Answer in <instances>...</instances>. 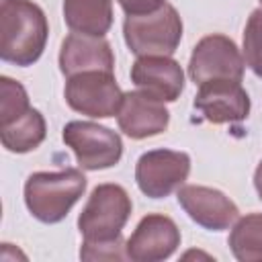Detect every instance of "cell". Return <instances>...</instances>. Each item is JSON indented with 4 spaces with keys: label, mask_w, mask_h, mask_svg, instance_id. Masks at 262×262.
Returning a JSON list of instances; mask_svg holds the SVG:
<instances>
[{
    "label": "cell",
    "mask_w": 262,
    "mask_h": 262,
    "mask_svg": "<svg viewBox=\"0 0 262 262\" xmlns=\"http://www.w3.org/2000/svg\"><path fill=\"white\" fill-rule=\"evenodd\" d=\"M244 55L233 39L227 35H207L203 37L188 61V76L194 84H203L209 80H235L242 82L244 78Z\"/></svg>",
    "instance_id": "52a82bcc"
},
{
    "label": "cell",
    "mask_w": 262,
    "mask_h": 262,
    "mask_svg": "<svg viewBox=\"0 0 262 262\" xmlns=\"http://www.w3.org/2000/svg\"><path fill=\"white\" fill-rule=\"evenodd\" d=\"M63 143L74 151L82 170H106L123 156L121 135L92 121H70L61 131Z\"/></svg>",
    "instance_id": "8992f818"
},
{
    "label": "cell",
    "mask_w": 262,
    "mask_h": 262,
    "mask_svg": "<svg viewBox=\"0 0 262 262\" xmlns=\"http://www.w3.org/2000/svg\"><path fill=\"white\" fill-rule=\"evenodd\" d=\"M190 174V156L174 149H149L135 164V182L149 199H164L178 190Z\"/></svg>",
    "instance_id": "ba28073f"
},
{
    "label": "cell",
    "mask_w": 262,
    "mask_h": 262,
    "mask_svg": "<svg viewBox=\"0 0 262 262\" xmlns=\"http://www.w3.org/2000/svg\"><path fill=\"white\" fill-rule=\"evenodd\" d=\"M180 246V229L168 215H145L131 237L125 242V254L133 262H162Z\"/></svg>",
    "instance_id": "9c48e42d"
},
{
    "label": "cell",
    "mask_w": 262,
    "mask_h": 262,
    "mask_svg": "<svg viewBox=\"0 0 262 262\" xmlns=\"http://www.w3.org/2000/svg\"><path fill=\"white\" fill-rule=\"evenodd\" d=\"M47 135V125L43 115L37 108H29L25 115L16 117L14 121L0 125V139L2 145L12 154H27L33 151L43 143Z\"/></svg>",
    "instance_id": "2e32d148"
},
{
    "label": "cell",
    "mask_w": 262,
    "mask_h": 262,
    "mask_svg": "<svg viewBox=\"0 0 262 262\" xmlns=\"http://www.w3.org/2000/svg\"><path fill=\"white\" fill-rule=\"evenodd\" d=\"M31 108L25 86L8 76L0 78V125L14 121Z\"/></svg>",
    "instance_id": "ac0fdd59"
},
{
    "label": "cell",
    "mask_w": 262,
    "mask_h": 262,
    "mask_svg": "<svg viewBox=\"0 0 262 262\" xmlns=\"http://www.w3.org/2000/svg\"><path fill=\"white\" fill-rule=\"evenodd\" d=\"M63 20L72 33L104 37L113 27V0H63Z\"/></svg>",
    "instance_id": "9a60e30c"
},
{
    "label": "cell",
    "mask_w": 262,
    "mask_h": 262,
    "mask_svg": "<svg viewBox=\"0 0 262 262\" xmlns=\"http://www.w3.org/2000/svg\"><path fill=\"white\" fill-rule=\"evenodd\" d=\"M133 211L131 196L121 184L104 182L94 186L78 217V229L84 237L82 260H123L125 242L121 237Z\"/></svg>",
    "instance_id": "6da1fadb"
},
{
    "label": "cell",
    "mask_w": 262,
    "mask_h": 262,
    "mask_svg": "<svg viewBox=\"0 0 262 262\" xmlns=\"http://www.w3.org/2000/svg\"><path fill=\"white\" fill-rule=\"evenodd\" d=\"M86 176L78 168L33 172L25 182V205L41 223H59L86 190Z\"/></svg>",
    "instance_id": "3957f363"
},
{
    "label": "cell",
    "mask_w": 262,
    "mask_h": 262,
    "mask_svg": "<svg viewBox=\"0 0 262 262\" xmlns=\"http://www.w3.org/2000/svg\"><path fill=\"white\" fill-rule=\"evenodd\" d=\"M119 129L131 139H145L160 135L170 125V113L162 100L149 96L143 90L123 94L121 108L117 113Z\"/></svg>",
    "instance_id": "7c38bea8"
},
{
    "label": "cell",
    "mask_w": 262,
    "mask_h": 262,
    "mask_svg": "<svg viewBox=\"0 0 262 262\" xmlns=\"http://www.w3.org/2000/svg\"><path fill=\"white\" fill-rule=\"evenodd\" d=\"M254 188L258 192V199L262 201V160H260V164L256 166V172H254Z\"/></svg>",
    "instance_id": "44dd1931"
},
{
    "label": "cell",
    "mask_w": 262,
    "mask_h": 262,
    "mask_svg": "<svg viewBox=\"0 0 262 262\" xmlns=\"http://www.w3.org/2000/svg\"><path fill=\"white\" fill-rule=\"evenodd\" d=\"M244 61L246 66L262 78V8L252 10L244 29Z\"/></svg>",
    "instance_id": "d6986e66"
},
{
    "label": "cell",
    "mask_w": 262,
    "mask_h": 262,
    "mask_svg": "<svg viewBox=\"0 0 262 262\" xmlns=\"http://www.w3.org/2000/svg\"><path fill=\"white\" fill-rule=\"evenodd\" d=\"M250 96L242 82L209 80L199 84L194 108L213 125L239 123L250 115Z\"/></svg>",
    "instance_id": "8fae6325"
},
{
    "label": "cell",
    "mask_w": 262,
    "mask_h": 262,
    "mask_svg": "<svg viewBox=\"0 0 262 262\" xmlns=\"http://www.w3.org/2000/svg\"><path fill=\"white\" fill-rule=\"evenodd\" d=\"M59 70L66 78L80 72H113L115 55L111 43L104 37H90L80 33H70L59 49Z\"/></svg>",
    "instance_id": "5bb4252c"
},
{
    "label": "cell",
    "mask_w": 262,
    "mask_h": 262,
    "mask_svg": "<svg viewBox=\"0 0 262 262\" xmlns=\"http://www.w3.org/2000/svg\"><path fill=\"white\" fill-rule=\"evenodd\" d=\"M182 211L209 231H223L239 217L237 205L221 190L203 184H184L176 192Z\"/></svg>",
    "instance_id": "30bf717a"
},
{
    "label": "cell",
    "mask_w": 262,
    "mask_h": 262,
    "mask_svg": "<svg viewBox=\"0 0 262 262\" xmlns=\"http://www.w3.org/2000/svg\"><path fill=\"white\" fill-rule=\"evenodd\" d=\"M49 25L33 0H0V57L20 68L33 66L47 45Z\"/></svg>",
    "instance_id": "7a4b0ae2"
},
{
    "label": "cell",
    "mask_w": 262,
    "mask_h": 262,
    "mask_svg": "<svg viewBox=\"0 0 262 262\" xmlns=\"http://www.w3.org/2000/svg\"><path fill=\"white\" fill-rule=\"evenodd\" d=\"M123 37L131 53L141 55H172L182 39V18L172 4L160 10L127 16L123 23Z\"/></svg>",
    "instance_id": "277c9868"
},
{
    "label": "cell",
    "mask_w": 262,
    "mask_h": 262,
    "mask_svg": "<svg viewBox=\"0 0 262 262\" xmlns=\"http://www.w3.org/2000/svg\"><path fill=\"white\" fill-rule=\"evenodd\" d=\"M131 82L162 102H174L184 90V72L170 55H141L131 66Z\"/></svg>",
    "instance_id": "4fadbf2b"
},
{
    "label": "cell",
    "mask_w": 262,
    "mask_h": 262,
    "mask_svg": "<svg viewBox=\"0 0 262 262\" xmlns=\"http://www.w3.org/2000/svg\"><path fill=\"white\" fill-rule=\"evenodd\" d=\"M123 90L119 88L113 72L92 70L80 72L68 78L63 98L68 106L80 115L92 119L115 117L123 102Z\"/></svg>",
    "instance_id": "5b68a950"
},
{
    "label": "cell",
    "mask_w": 262,
    "mask_h": 262,
    "mask_svg": "<svg viewBox=\"0 0 262 262\" xmlns=\"http://www.w3.org/2000/svg\"><path fill=\"white\" fill-rule=\"evenodd\" d=\"M229 250L239 262H262V213L235 219L229 233Z\"/></svg>",
    "instance_id": "e0dca14e"
},
{
    "label": "cell",
    "mask_w": 262,
    "mask_h": 262,
    "mask_svg": "<svg viewBox=\"0 0 262 262\" xmlns=\"http://www.w3.org/2000/svg\"><path fill=\"white\" fill-rule=\"evenodd\" d=\"M260 2H262V0H260Z\"/></svg>",
    "instance_id": "7402d4cb"
},
{
    "label": "cell",
    "mask_w": 262,
    "mask_h": 262,
    "mask_svg": "<svg viewBox=\"0 0 262 262\" xmlns=\"http://www.w3.org/2000/svg\"><path fill=\"white\" fill-rule=\"evenodd\" d=\"M119 6L125 10L127 16H141V14H149L160 10L166 0H117Z\"/></svg>",
    "instance_id": "ffe728a7"
}]
</instances>
